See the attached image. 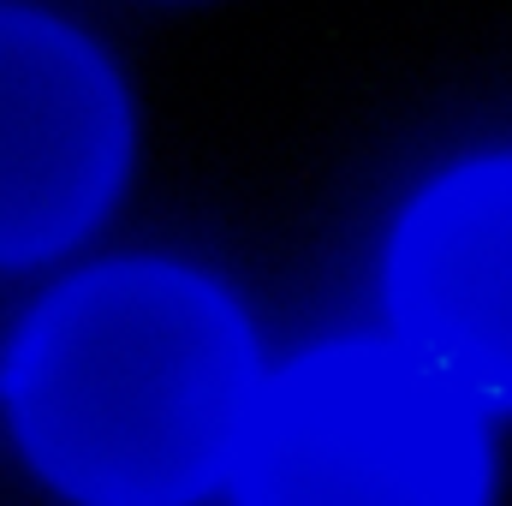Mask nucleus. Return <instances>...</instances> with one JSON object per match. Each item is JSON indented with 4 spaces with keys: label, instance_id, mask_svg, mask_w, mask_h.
<instances>
[{
    "label": "nucleus",
    "instance_id": "obj_2",
    "mask_svg": "<svg viewBox=\"0 0 512 506\" xmlns=\"http://www.w3.org/2000/svg\"><path fill=\"white\" fill-rule=\"evenodd\" d=\"M471 393L399 346H328L274 381L239 453V506H483Z\"/></svg>",
    "mask_w": 512,
    "mask_h": 506
},
{
    "label": "nucleus",
    "instance_id": "obj_1",
    "mask_svg": "<svg viewBox=\"0 0 512 506\" xmlns=\"http://www.w3.org/2000/svg\"><path fill=\"white\" fill-rule=\"evenodd\" d=\"M30 459L90 506H185L251 435V340L197 274L120 262L60 286L12 346Z\"/></svg>",
    "mask_w": 512,
    "mask_h": 506
},
{
    "label": "nucleus",
    "instance_id": "obj_3",
    "mask_svg": "<svg viewBox=\"0 0 512 506\" xmlns=\"http://www.w3.org/2000/svg\"><path fill=\"white\" fill-rule=\"evenodd\" d=\"M126 167V102L66 24L0 12V262L72 245Z\"/></svg>",
    "mask_w": 512,
    "mask_h": 506
},
{
    "label": "nucleus",
    "instance_id": "obj_4",
    "mask_svg": "<svg viewBox=\"0 0 512 506\" xmlns=\"http://www.w3.org/2000/svg\"><path fill=\"white\" fill-rule=\"evenodd\" d=\"M387 286L417 358L512 405V155L447 173L405 215Z\"/></svg>",
    "mask_w": 512,
    "mask_h": 506
}]
</instances>
